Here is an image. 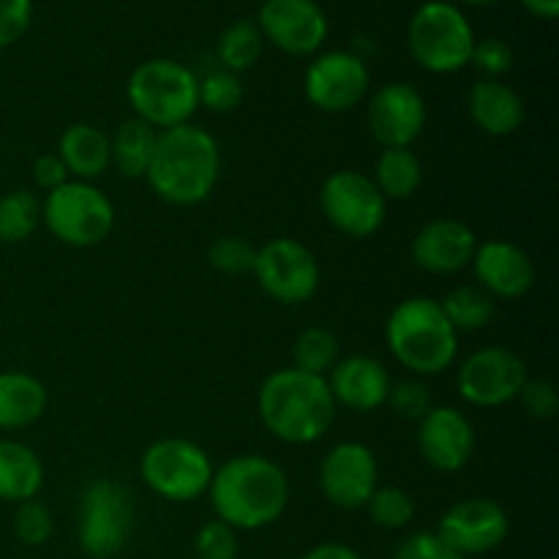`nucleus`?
<instances>
[{"mask_svg": "<svg viewBox=\"0 0 559 559\" xmlns=\"http://www.w3.org/2000/svg\"><path fill=\"white\" fill-rule=\"evenodd\" d=\"M366 511L380 530H404L415 519V500L399 486H377Z\"/></svg>", "mask_w": 559, "mask_h": 559, "instance_id": "2f4dec72", "label": "nucleus"}, {"mask_svg": "<svg viewBox=\"0 0 559 559\" xmlns=\"http://www.w3.org/2000/svg\"><path fill=\"white\" fill-rule=\"evenodd\" d=\"M33 180H36L38 189L52 191L71 178H69V173H66V167H63V162H60L58 153H44V156H38L36 162H33Z\"/></svg>", "mask_w": 559, "mask_h": 559, "instance_id": "79ce46f5", "label": "nucleus"}, {"mask_svg": "<svg viewBox=\"0 0 559 559\" xmlns=\"http://www.w3.org/2000/svg\"><path fill=\"white\" fill-rule=\"evenodd\" d=\"M462 3H469V5H489V3H497V0H462Z\"/></svg>", "mask_w": 559, "mask_h": 559, "instance_id": "a18cd8bd", "label": "nucleus"}, {"mask_svg": "<svg viewBox=\"0 0 559 559\" xmlns=\"http://www.w3.org/2000/svg\"><path fill=\"white\" fill-rule=\"evenodd\" d=\"M257 260V246L249 243L240 235H222L211 243L207 249V262L216 267L218 273H227V276H243L251 273Z\"/></svg>", "mask_w": 559, "mask_h": 559, "instance_id": "72a5a7b5", "label": "nucleus"}, {"mask_svg": "<svg viewBox=\"0 0 559 559\" xmlns=\"http://www.w3.org/2000/svg\"><path fill=\"white\" fill-rule=\"evenodd\" d=\"M33 20V0H0V49L25 36Z\"/></svg>", "mask_w": 559, "mask_h": 559, "instance_id": "ea45409f", "label": "nucleus"}, {"mask_svg": "<svg viewBox=\"0 0 559 559\" xmlns=\"http://www.w3.org/2000/svg\"><path fill=\"white\" fill-rule=\"evenodd\" d=\"M527 382V366L513 349L484 347L475 349L456 374L459 396L480 409L506 407Z\"/></svg>", "mask_w": 559, "mask_h": 559, "instance_id": "f8f14e48", "label": "nucleus"}, {"mask_svg": "<svg viewBox=\"0 0 559 559\" xmlns=\"http://www.w3.org/2000/svg\"><path fill=\"white\" fill-rule=\"evenodd\" d=\"M342 358V347L333 331L322 325H311L298 333L293 344V366L314 377H328Z\"/></svg>", "mask_w": 559, "mask_h": 559, "instance_id": "c85d7f7f", "label": "nucleus"}, {"mask_svg": "<svg viewBox=\"0 0 559 559\" xmlns=\"http://www.w3.org/2000/svg\"><path fill=\"white\" fill-rule=\"evenodd\" d=\"M257 27L287 55H314L328 38L325 11L314 0H265Z\"/></svg>", "mask_w": 559, "mask_h": 559, "instance_id": "f3484780", "label": "nucleus"}, {"mask_svg": "<svg viewBox=\"0 0 559 559\" xmlns=\"http://www.w3.org/2000/svg\"><path fill=\"white\" fill-rule=\"evenodd\" d=\"M207 495L218 522L229 524L235 533H251L282 519L289 506V480L273 459L240 453L213 469Z\"/></svg>", "mask_w": 559, "mask_h": 559, "instance_id": "f257e3e1", "label": "nucleus"}, {"mask_svg": "<svg viewBox=\"0 0 559 559\" xmlns=\"http://www.w3.org/2000/svg\"><path fill=\"white\" fill-rule=\"evenodd\" d=\"M336 407H347L353 413H371L388 402L391 393V374L385 366L371 355H347L338 358L331 374L325 377Z\"/></svg>", "mask_w": 559, "mask_h": 559, "instance_id": "412c9836", "label": "nucleus"}, {"mask_svg": "<svg viewBox=\"0 0 559 559\" xmlns=\"http://www.w3.org/2000/svg\"><path fill=\"white\" fill-rule=\"evenodd\" d=\"M251 273L262 293L284 306L306 304L320 289V262L295 238H273L260 246Z\"/></svg>", "mask_w": 559, "mask_h": 559, "instance_id": "9b49d317", "label": "nucleus"}, {"mask_svg": "<svg viewBox=\"0 0 559 559\" xmlns=\"http://www.w3.org/2000/svg\"><path fill=\"white\" fill-rule=\"evenodd\" d=\"M478 238L459 218H435L413 238V262L435 276H451L473 262Z\"/></svg>", "mask_w": 559, "mask_h": 559, "instance_id": "6ab92c4d", "label": "nucleus"}, {"mask_svg": "<svg viewBox=\"0 0 559 559\" xmlns=\"http://www.w3.org/2000/svg\"><path fill=\"white\" fill-rule=\"evenodd\" d=\"M243 104V82L233 71H211L205 80H200V107L211 112L227 115Z\"/></svg>", "mask_w": 559, "mask_h": 559, "instance_id": "473e14b6", "label": "nucleus"}, {"mask_svg": "<svg viewBox=\"0 0 559 559\" xmlns=\"http://www.w3.org/2000/svg\"><path fill=\"white\" fill-rule=\"evenodd\" d=\"M262 44H265V38H262L254 20L233 22L218 36V60H222V69L233 71V74L251 69L260 60Z\"/></svg>", "mask_w": 559, "mask_h": 559, "instance_id": "7c9ffc66", "label": "nucleus"}, {"mask_svg": "<svg viewBox=\"0 0 559 559\" xmlns=\"http://www.w3.org/2000/svg\"><path fill=\"white\" fill-rule=\"evenodd\" d=\"M551 559H557V557H551Z\"/></svg>", "mask_w": 559, "mask_h": 559, "instance_id": "49530a36", "label": "nucleus"}, {"mask_svg": "<svg viewBox=\"0 0 559 559\" xmlns=\"http://www.w3.org/2000/svg\"><path fill=\"white\" fill-rule=\"evenodd\" d=\"M469 63L484 74V80H500L513 69V49L502 38H480L475 41Z\"/></svg>", "mask_w": 559, "mask_h": 559, "instance_id": "4c0bfd02", "label": "nucleus"}, {"mask_svg": "<svg viewBox=\"0 0 559 559\" xmlns=\"http://www.w3.org/2000/svg\"><path fill=\"white\" fill-rule=\"evenodd\" d=\"M467 107L473 123L489 136H508L524 123L522 96L500 80L475 82L467 96Z\"/></svg>", "mask_w": 559, "mask_h": 559, "instance_id": "4be33fe9", "label": "nucleus"}, {"mask_svg": "<svg viewBox=\"0 0 559 559\" xmlns=\"http://www.w3.org/2000/svg\"><path fill=\"white\" fill-rule=\"evenodd\" d=\"M393 559H467L453 551L437 533H415L393 551Z\"/></svg>", "mask_w": 559, "mask_h": 559, "instance_id": "a19ab883", "label": "nucleus"}, {"mask_svg": "<svg viewBox=\"0 0 559 559\" xmlns=\"http://www.w3.org/2000/svg\"><path fill=\"white\" fill-rule=\"evenodd\" d=\"M55 533L52 511L41 500H25L14 511V535L25 546H44Z\"/></svg>", "mask_w": 559, "mask_h": 559, "instance_id": "f704fd0d", "label": "nucleus"}, {"mask_svg": "<svg viewBox=\"0 0 559 559\" xmlns=\"http://www.w3.org/2000/svg\"><path fill=\"white\" fill-rule=\"evenodd\" d=\"M519 402L535 420H551L559 413V396L551 380H530L527 377V382L519 391Z\"/></svg>", "mask_w": 559, "mask_h": 559, "instance_id": "58836bf2", "label": "nucleus"}, {"mask_svg": "<svg viewBox=\"0 0 559 559\" xmlns=\"http://www.w3.org/2000/svg\"><path fill=\"white\" fill-rule=\"evenodd\" d=\"M213 462L197 442L183 437L156 440L140 462V475L147 489L167 502H194L207 495Z\"/></svg>", "mask_w": 559, "mask_h": 559, "instance_id": "1a4fd4ad", "label": "nucleus"}, {"mask_svg": "<svg viewBox=\"0 0 559 559\" xmlns=\"http://www.w3.org/2000/svg\"><path fill=\"white\" fill-rule=\"evenodd\" d=\"M222 175V151L211 131L183 123L158 131L147 183L158 200L178 207H191L213 194Z\"/></svg>", "mask_w": 559, "mask_h": 559, "instance_id": "f03ea898", "label": "nucleus"}, {"mask_svg": "<svg viewBox=\"0 0 559 559\" xmlns=\"http://www.w3.org/2000/svg\"><path fill=\"white\" fill-rule=\"evenodd\" d=\"M320 211L333 229L347 238H371L382 229L388 200L374 180L358 169H338L328 175L320 189Z\"/></svg>", "mask_w": 559, "mask_h": 559, "instance_id": "9d476101", "label": "nucleus"}, {"mask_svg": "<svg viewBox=\"0 0 559 559\" xmlns=\"http://www.w3.org/2000/svg\"><path fill=\"white\" fill-rule=\"evenodd\" d=\"M156 142L158 131L147 126L145 120H123L118 131L109 136V167H115L129 180L145 178L147 169H151L153 153H156Z\"/></svg>", "mask_w": 559, "mask_h": 559, "instance_id": "a878e982", "label": "nucleus"}, {"mask_svg": "<svg viewBox=\"0 0 559 559\" xmlns=\"http://www.w3.org/2000/svg\"><path fill=\"white\" fill-rule=\"evenodd\" d=\"M426 98L409 82L377 87L366 107V123L382 147H409L426 126Z\"/></svg>", "mask_w": 559, "mask_h": 559, "instance_id": "dca6fc26", "label": "nucleus"}, {"mask_svg": "<svg viewBox=\"0 0 559 559\" xmlns=\"http://www.w3.org/2000/svg\"><path fill=\"white\" fill-rule=\"evenodd\" d=\"M522 3L530 14L540 16V20H555L559 14V0H522Z\"/></svg>", "mask_w": 559, "mask_h": 559, "instance_id": "c03bdc74", "label": "nucleus"}, {"mask_svg": "<svg viewBox=\"0 0 559 559\" xmlns=\"http://www.w3.org/2000/svg\"><path fill=\"white\" fill-rule=\"evenodd\" d=\"M380 486L377 456L364 442H338L322 456L320 491L338 511H360Z\"/></svg>", "mask_w": 559, "mask_h": 559, "instance_id": "ddd939ff", "label": "nucleus"}, {"mask_svg": "<svg viewBox=\"0 0 559 559\" xmlns=\"http://www.w3.org/2000/svg\"><path fill=\"white\" fill-rule=\"evenodd\" d=\"M304 91L311 107L322 112H349L369 93V69L355 52H322L309 63Z\"/></svg>", "mask_w": 559, "mask_h": 559, "instance_id": "4468645a", "label": "nucleus"}, {"mask_svg": "<svg viewBox=\"0 0 559 559\" xmlns=\"http://www.w3.org/2000/svg\"><path fill=\"white\" fill-rule=\"evenodd\" d=\"M508 530H511V522L500 502L489 500V497H467L442 513L437 535L453 551L469 559L489 555L497 546H502Z\"/></svg>", "mask_w": 559, "mask_h": 559, "instance_id": "2eb2a0df", "label": "nucleus"}, {"mask_svg": "<svg viewBox=\"0 0 559 559\" xmlns=\"http://www.w3.org/2000/svg\"><path fill=\"white\" fill-rule=\"evenodd\" d=\"M407 47L415 63L431 74H453L469 66L475 33L462 9L448 0L418 5L407 25Z\"/></svg>", "mask_w": 559, "mask_h": 559, "instance_id": "423d86ee", "label": "nucleus"}, {"mask_svg": "<svg viewBox=\"0 0 559 559\" xmlns=\"http://www.w3.org/2000/svg\"><path fill=\"white\" fill-rule=\"evenodd\" d=\"M473 271L478 287L491 298H522L535 282V265L524 249L511 240H486L473 254Z\"/></svg>", "mask_w": 559, "mask_h": 559, "instance_id": "aec40b11", "label": "nucleus"}, {"mask_svg": "<svg viewBox=\"0 0 559 559\" xmlns=\"http://www.w3.org/2000/svg\"><path fill=\"white\" fill-rule=\"evenodd\" d=\"M385 404L399 415V418L415 420V424L435 407V404H431L429 388L420 380H402L396 382V385H391Z\"/></svg>", "mask_w": 559, "mask_h": 559, "instance_id": "e433bc0d", "label": "nucleus"}, {"mask_svg": "<svg viewBox=\"0 0 559 559\" xmlns=\"http://www.w3.org/2000/svg\"><path fill=\"white\" fill-rule=\"evenodd\" d=\"M238 533L218 519L202 524L194 538L197 559H238Z\"/></svg>", "mask_w": 559, "mask_h": 559, "instance_id": "c9c22d12", "label": "nucleus"}, {"mask_svg": "<svg viewBox=\"0 0 559 559\" xmlns=\"http://www.w3.org/2000/svg\"><path fill=\"white\" fill-rule=\"evenodd\" d=\"M371 180L385 200H409L424 183V167L409 147H382Z\"/></svg>", "mask_w": 559, "mask_h": 559, "instance_id": "bb28decb", "label": "nucleus"}, {"mask_svg": "<svg viewBox=\"0 0 559 559\" xmlns=\"http://www.w3.org/2000/svg\"><path fill=\"white\" fill-rule=\"evenodd\" d=\"M58 156L71 180L93 183L109 169V136L93 123H71L58 140Z\"/></svg>", "mask_w": 559, "mask_h": 559, "instance_id": "5701e85b", "label": "nucleus"}, {"mask_svg": "<svg viewBox=\"0 0 559 559\" xmlns=\"http://www.w3.org/2000/svg\"><path fill=\"white\" fill-rule=\"evenodd\" d=\"M134 533V500L123 484L96 478L80 500L76 538L91 559H112L129 546Z\"/></svg>", "mask_w": 559, "mask_h": 559, "instance_id": "6e6552de", "label": "nucleus"}, {"mask_svg": "<svg viewBox=\"0 0 559 559\" xmlns=\"http://www.w3.org/2000/svg\"><path fill=\"white\" fill-rule=\"evenodd\" d=\"M300 559H360V555L353 546L333 544L331 540V544H320L314 546V549H309Z\"/></svg>", "mask_w": 559, "mask_h": 559, "instance_id": "37998d69", "label": "nucleus"}, {"mask_svg": "<svg viewBox=\"0 0 559 559\" xmlns=\"http://www.w3.org/2000/svg\"><path fill=\"white\" fill-rule=\"evenodd\" d=\"M442 311H445L448 322L456 328V333L480 331L495 317V298L478 284H464V287L451 289L445 298L440 300Z\"/></svg>", "mask_w": 559, "mask_h": 559, "instance_id": "cd10ccee", "label": "nucleus"}, {"mask_svg": "<svg viewBox=\"0 0 559 559\" xmlns=\"http://www.w3.org/2000/svg\"><path fill=\"white\" fill-rule=\"evenodd\" d=\"M260 420L276 440L287 445H311L322 440L336 418V402L325 377L295 369H278L265 377L257 393Z\"/></svg>", "mask_w": 559, "mask_h": 559, "instance_id": "7ed1b4c3", "label": "nucleus"}, {"mask_svg": "<svg viewBox=\"0 0 559 559\" xmlns=\"http://www.w3.org/2000/svg\"><path fill=\"white\" fill-rule=\"evenodd\" d=\"M418 451L437 473H459L475 453L473 420L456 407H431L418 420Z\"/></svg>", "mask_w": 559, "mask_h": 559, "instance_id": "a211bd4d", "label": "nucleus"}, {"mask_svg": "<svg viewBox=\"0 0 559 559\" xmlns=\"http://www.w3.org/2000/svg\"><path fill=\"white\" fill-rule=\"evenodd\" d=\"M385 342L393 358L418 377H437L459 355V333L448 322L440 300L407 298L385 322Z\"/></svg>", "mask_w": 559, "mask_h": 559, "instance_id": "20e7f679", "label": "nucleus"}, {"mask_svg": "<svg viewBox=\"0 0 559 559\" xmlns=\"http://www.w3.org/2000/svg\"><path fill=\"white\" fill-rule=\"evenodd\" d=\"M44 486V464L31 445L16 440H0V500H36Z\"/></svg>", "mask_w": 559, "mask_h": 559, "instance_id": "393cba45", "label": "nucleus"}, {"mask_svg": "<svg viewBox=\"0 0 559 559\" xmlns=\"http://www.w3.org/2000/svg\"><path fill=\"white\" fill-rule=\"evenodd\" d=\"M41 224L60 243L91 249L112 233L115 207L98 186L66 180L41 200Z\"/></svg>", "mask_w": 559, "mask_h": 559, "instance_id": "0eeeda50", "label": "nucleus"}, {"mask_svg": "<svg viewBox=\"0 0 559 559\" xmlns=\"http://www.w3.org/2000/svg\"><path fill=\"white\" fill-rule=\"evenodd\" d=\"M134 118L156 131L191 123L200 109V80L178 60L153 58L136 66L126 85Z\"/></svg>", "mask_w": 559, "mask_h": 559, "instance_id": "39448f33", "label": "nucleus"}, {"mask_svg": "<svg viewBox=\"0 0 559 559\" xmlns=\"http://www.w3.org/2000/svg\"><path fill=\"white\" fill-rule=\"evenodd\" d=\"M47 409V388L27 371H0V429L16 431L36 424Z\"/></svg>", "mask_w": 559, "mask_h": 559, "instance_id": "b1692460", "label": "nucleus"}, {"mask_svg": "<svg viewBox=\"0 0 559 559\" xmlns=\"http://www.w3.org/2000/svg\"><path fill=\"white\" fill-rule=\"evenodd\" d=\"M41 224V200L33 191L16 189L0 197V243H22Z\"/></svg>", "mask_w": 559, "mask_h": 559, "instance_id": "c756f323", "label": "nucleus"}]
</instances>
